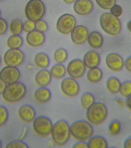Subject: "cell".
Segmentation results:
<instances>
[{
    "instance_id": "cell-12",
    "label": "cell",
    "mask_w": 131,
    "mask_h": 148,
    "mask_svg": "<svg viewBox=\"0 0 131 148\" xmlns=\"http://www.w3.org/2000/svg\"><path fill=\"white\" fill-rule=\"evenodd\" d=\"M61 87L63 93L70 97H76L80 91L79 83L72 78L64 79L62 81Z\"/></svg>"
},
{
    "instance_id": "cell-30",
    "label": "cell",
    "mask_w": 131,
    "mask_h": 148,
    "mask_svg": "<svg viewBox=\"0 0 131 148\" xmlns=\"http://www.w3.org/2000/svg\"><path fill=\"white\" fill-rule=\"evenodd\" d=\"M68 57L67 52L64 49H58L55 51L54 53V59L55 61L58 64L64 63L66 61Z\"/></svg>"
},
{
    "instance_id": "cell-33",
    "label": "cell",
    "mask_w": 131,
    "mask_h": 148,
    "mask_svg": "<svg viewBox=\"0 0 131 148\" xmlns=\"http://www.w3.org/2000/svg\"><path fill=\"white\" fill-rule=\"evenodd\" d=\"M9 113L5 106H0V127L4 125L8 121Z\"/></svg>"
},
{
    "instance_id": "cell-17",
    "label": "cell",
    "mask_w": 131,
    "mask_h": 148,
    "mask_svg": "<svg viewBox=\"0 0 131 148\" xmlns=\"http://www.w3.org/2000/svg\"><path fill=\"white\" fill-rule=\"evenodd\" d=\"M26 40L30 46L33 47H39L44 42L45 36L43 32L34 30L28 33Z\"/></svg>"
},
{
    "instance_id": "cell-20",
    "label": "cell",
    "mask_w": 131,
    "mask_h": 148,
    "mask_svg": "<svg viewBox=\"0 0 131 148\" xmlns=\"http://www.w3.org/2000/svg\"><path fill=\"white\" fill-rule=\"evenodd\" d=\"M87 40L91 47L94 49H99L103 45L104 39L101 33L94 31L88 34Z\"/></svg>"
},
{
    "instance_id": "cell-42",
    "label": "cell",
    "mask_w": 131,
    "mask_h": 148,
    "mask_svg": "<svg viewBox=\"0 0 131 148\" xmlns=\"http://www.w3.org/2000/svg\"><path fill=\"white\" fill-rule=\"evenodd\" d=\"M124 145V148H131V136L125 140Z\"/></svg>"
},
{
    "instance_id": "cell-23",
    "label": "cell",
    "mask_w": 131,
    "mask_h": 148,
    "mask_svg": "<svg viewBox=\"0 0 131 148\" xmlns=\"http://www.w3.org/2000/svg\"><path fill=\"white\" fill-rule=\"evenodd\" d=\"M34 62L38 67L41 69H46L50 64L49 57L44 53H39L36 54L34 57Z\"/></svg>"
},
{
    "instance_id": "cell-49",
    "label": "cell",
    "mask_w": 131,
    "mask_h": 148,
    "mask_svg": "<svg viewBox=\"0 0 131 148\" xmlns=\"http://www.w3.org/2000/svg\"><path fill=\"white\" fill-rule=\"evenodd\" d=\"M1 11H0V16H1Z\"/></svg>"
},
{
    "instance_id": "cell-40",
    "label": "cell",
    "mask_w": 131,
    "mask_h": 148,
    "mask_svg": "<svg viewBox=\"0 0 131 148\" xmlns=\"http://www.w3.org/2000/svg\"><path fill=\"white\" fill-rule=\"evenodd\" d=\"M125 68L129 72L131 73V56L126 59L125 63Z\"/></svg>"
},
{
    "instance_id": "cell-10",
    "label": "cell",
    "mask_w": 131,
    "mask_h": 148,
    "mask_svg": "<svg viewBox=\"0 0 131 148\" xmlns=\"http://www.w3.org/2000/svg\"><path fill=\"white\" fill-rule=\"evenodd\" d=\"M20 76V71L17 67L7 66L0 71V79L7 84L18 82Z\"/></svg>"
},
{
    "instance_id": "cell-35",
    "label": "cell",
    "mask_w": 131,
    "mask_h": 148,
    "mask_svg": "<svg viewBox=\"0 0 131 148\" xmlns=\"http://www.w3.org/2000/svg\"><path fill=\"white\" fill-rule=\"evenodd\" d=\"M5 147L28 148L29 147L26 143L21 140H15L8 143Z\"/></svg>"
},
{
    "instance_id": "cell-13",
    "label": "cell",
    "mask_w": 131,
    "mask_h": 148,
    "mask_svg": "<svg viewBox=\"0 0 131 148\" xmlns=\"http://www.w3.org/2000/svg\"><path fill=\"white\" fill-rule=\"evenodd\" d=\"M88 34V30L86 27L82 25H77L71 32V39L76 45H82L87 40Z\"/></svg>"
},
{
    "instance_id": "cell-36",
    "label": "cell",
    "mask_w": 131,
    "mask_h": 148,
    "mask_svg": "<svg viewBox=\"0 0 131 148\" xmlns=\"http://www.w3.org/2000/svg\"><path fill=\"white\" fill-rule=\"evenodd\" d=\"M23 30L26 32H29L35 29V23L33 21L28 20L23 23Z\"/></svg>"
},
{
    "instance_id": "cell-27",
    "label": "cell",
    "mask_w": 131,
    "mask_h": 148,
    "mask_svg": "<svg viewBox=\"0 0 131 148\" xmlns=\"http://www.w3.org/2000/svg\"><path fill=\"white\" fill-rule=\"evenodd\" d=\"M22 38L19 35H12L8 38L7 44L10 49H19L22 46Z\"/></svg>"
},
{
    "instance_id": "cell-47",
    "label": "cell",
    "mask_w": 131,
    "mask_h": 148,
    "mask_svg": "<svg viewBox=\"0 0 131 148\" xmlns=\"http://www.w3.org/2000/svg\"><path fill=\"white\" fill-rule=\"evenodd\" d=\"M2 142H1V140H0V148H2Z\"/></svg>"
},
{
    "instance_id": "cell-2",
    "label": "cell",
    "mask_w": 131,
    "mask_h": 148,
    "mask_svg": "<svg viewBox=\"0 0 131 148\" xmlns=\"http://www.w3.org/2000/svg\"><path fill=\"white\" fill-rule=\"evenodd\" d=\"M26 92L27 90L25 84L18 82L7 84L2 94V97L7 102L17 103L24 98Z\"/></svg>"
},
{
    "instance_id": "cell-50",
    "label": "cell",
    "mask_w": 131,
    "mask_h": 148,
    "mask_svg": "<svg viewBox=\"0 0 131 148\" xmlns=\"http://www.w3.org/2000/svg\"><path fill=\"white\" fill-rule=\"evenodd\" d=\"M3 1V0H0V1Z\"/></svg>"
},
{
    "instance_id": "cell-21",
    "label": "cell",
    "mask_w": 131,
    "mask_h": 148,
    "mask_svg": "<svg viewBox=\"0 0 131 148\" xmlns=\"http://www.w3.org/2000/svg\"><path fill=\"white\" fill-rule=\"evenodd\" d=\"M34 98L38 102L45 103L50 100L51 93L50 90L45 87H41L36 90Z\"/></svg>"
},
{
    "instance_id": "cell-19",
    "label": "cell",
    "mask_w": 131,
    "mask_h": 148,
    "mask_svg": "<svg viewBox=\"0 0 131 148\" xmlns=\"http://www.w3.org/2000/svg\"><path fill=\"white\" fill-rule=\"evenodd\" d=\"M51 76L50 72L46 69H43L38 72L35 77L36 84L41 87H46L51 83Z\"/></svg>"
},
{
    "instance_id": "cell-1",
    "label": "cell",
    "mask_w": 131,
    "mask_h": 148,
    "mask_svg": "<svg viewBox=\"0 0 131 148\" xmlns=\"http://www.w3.org/2000/svg\"><path fill=\"white\" fill-rule=\"evenodd\" d=\"M51 134L54 143L59 146H63L70 140L71 136L70 126L65 120H58L53 125Z\"/></svg>"
},
{
    "instance_id": "cell-4",
    "label": "cell",
    "mask_w": 131,
    "mask_h": 148,
    "mask_svg": "<svg viewBox=\"0 0 131 148\" xmlns=\"http://www.w3.org/2000/svg\"><path fill=\"white\" fill-rule=\"evenodd\" d=\"M100 23L103 31L110 35L117 36L121 32L122 25L120 20L111 13L102 14L100 17Z\"/></svg>"
},
{
    "instance_id": "cell-8",
    "label": "cell",
    "mask_w": 131,
    "mask_h": 148,
    "mask_svg": "<svg viewBox=\"0 0 131 148\" xmlns=\"http://www.w3.org/2000/svg\"><path fill=\"white\" fill-rule=\"evenodd\" d=\"M76 21L73 15L66 14L62 15L57 21L56 28L57 31L64 34H68L72 32L76 27Z\"/></svg>"
},
{
    "instance_id": "cell-34",
    "label": "cell",
    "mask_w": 131,
    "mask_h": 148,
    "mask_svg": "<svg viewBox=\"0 0 131 148\" xmlns=\"http://www.w3.org/2000/svg\"><path fill=\"white\" fill-rule=\"evenodd\" d=\"M98 5L102 9L106 10L111 9L115 4L116 0H95Z\"/></svg>"
},
{
    "instance_id": "cell-38",
    "label": "cell",
    "mask_w": 131,
    "mask_h": 148,
    "mask_svg": "<svg viewBox=\"0 0 131 148\" xmlns=\"http://www.w3.org/2000/svg\"><path fill=\"white\" fill-rule=\"evenodd\" d=\"M110 12L116 17H120L123 13L122 8L119 5L115 4L110 9Z\"/></svg>"
},
{
    "instance_id": "cell-44",
    "label": "cell",
    "mask_w": 131,
    "mask_h": 148,
    "mask_svg": "<svg viewBox=\"0 0 131 148\" xmlns=\"http://www.w3.org/2000/svg\"><path fill=\"white\" fill-rule=\"evenodd\" d=\"M126 105L128 108L131 110V96L127 98L126 101Z\"/></svg>"
},
{
    "instance_id": "cell-46",
    "label": "cell",
    "mask_w": 131,
    "mask_h": 148,
    "mask_svg": "<svg viewBox=\"0 0 131 148\" xmlns=\"http://www.w3.org/2000/svg\"><path fill=\"white\" fill-rule=\"evenodd\" d=\"M76 0H63L64 2L67 3H71L74 2Z\"/></svg>"
},
{
    "instance_id": "cell-7",
    "label": "cell",
    "mask_w": 131,
    "mask_h": 148,
    "mask_svg": "<svg viewBox=\"0 0 131 148\" xmlns=\"http://www.w3.org/2000/svg\"><path fill=\"white\" fill-rule=\"evenodd\" d=\"M33 129L36 133L42 137L49 136L53 127L51 120L45 116L38 117L33 120Z\"/></svg>"
},
{
    "instance_id": "cell-45",
    "label": "cell",
    "mask_w": 131,
    "mask_h": 148,
    "mask_svg": "<svg viewBox=\"0 0 131 148\" xmlns=\"http://www.w3.org/2000/svg\"><path fill=\"white\" fill-rule=\"evenodd\" d=\"M127 28L130 32H131V21H129L127 24Z\"/></svg>"
},
{
    "instance_id": "cell-3",
    "label": "cell",
    "mask_w": 131,
    "mask_h": 148,
    "mask_svg": "<svg viewBox=\"0 0 131 148\" xmlns=\"http://www.w3.org/2000/svg\"><path fill=\"white\" fill-rule=\"evenodd\" d=\"M70 132L76 140L80 142L89 140L94 134V129L87 121L79 120L75 121L70 127Z\"/></svg>"
},
{
    "instance_id": "cell-14",
    "label": "cell",
    "mask_w": 131,
    "mask_h": 148,
    "mask_svg": "<svg viewBox=\"0 0 131 148\" xmlns=\"http://www.w3.org/2000/svg\"><path fill=\"white\" fill-rule=\"evenodd\" d=\"M107 65L113 71L118 72L124 68V61L123 58L119 54L111 53L108 54L106 58Z\"/></svg>"
},
{
    "instance_id": "cell-16",
    "label": "cell",
    "mask_w": 131,
    "mask_h": 148,
    "mask_svg": "<svg viewBox=\"0 0 131 148\" xmlns=\"http://www.w3.org/2000/svg\"><path fill=\"white\" fill-rule=\"evenodd\" d=\"M18 114L21 120L26 123H30L33 121L36 115L34 108L28 105L21 106L18 110Z\"/></svg>"
},
{
    "instance_id": "cell-18",
    "label": "cell",
    "mask_w": 131,
    "mask_h": 148,
    "mask_svg": "<svg viewBox=\"0 0 131 148\" xmlns=\"http://www.w3.org/2000/svg\"><path fill=\"white\" fill-rule=\"evenodd\" d=\"M101 62V59L100 55L95 51H89L84 56V64L86 67L89 69L97 68L99 66Z\"/></svg>"
},
{
    "instance_id": "cell-32",
    "label": "cell",
    "mask_w": 131,
    "mask_h": 148,
    "mask_svg": "<svg viewBox=\"0 0 131 148\" xmlns=\"http://www.w3.org/2000/svg\"><path fill=\"white\" fill-rule=\"evenodd\" d=\"M109 132L111 135H118L120 132L121 130V125L120 122L117 120H113L109 125Z\"/></svg>"
},
{
    "instance_id": "cell-43",
    "label": "cell",
    "mask_w": 131,
    "mask_h": 148,
    "mask_svg": "<svg viewBox=\"0 0 131 148\" xmlns=\"http://www.w3.org/2000/svg\"><path fill=\"white\" fill-rule=\"evenodd\" d=\"M6 85L7 84L0 79V95L3 93Z\"/></svg>"
},
{
    "instance_id": "cell-28",
    "label": "cell",
    "mask_w": 131,
    "mask_h": 148,
    "mask_svg": "<svg viewBox=\"0 0 131 148\" xmlns=\"http://www.w3.org/2000/svg\"><path fill=\"white\" fill-rule=\"evenodd\" d=\"M80 102L83 108L87 110L95 103V97L92 94L86 92L82 96Z\"/></svg>"
},
{
    "instance_id": "cell-5",
    "label": "cell",
    "mask_w": 131,
    "mask_h": 148,
    "mask_svg": "<svg viewBox=\"0 0 131 148\" xmlns=\"http://www.w3.org/2000/svg\"><path fill=\"white\" fill-rule=\"evenodd\" d=\"M108 110L105 105L101 102L95 103L87 109L86 117L90 123L99 125L106 120Z\"/></svg>"
},
{
    "instance_id": "cell-31",
    "label": "cell",
    "mask_w": 131,
    "mask_h": 148,
    "mask_svg": "<svg viewBox=\"0 0 131 148\" xmlns=\"http://www.w3.org/2000/svg\"><path fill=\"white\" fill-rule=\"evenodd\" d=\"M123 97L128 98L131 96V82L126 81L122 83L119 91Z\"/></svg>"
},
{
    "instance_id": "cell-6",
    "label": "cell",
    "mask_w": 131,
    "mask_h": 148,
    "mask_svg": "<svg viewBox=\"0 0 131 148\" xmlns=\"http://www.w3.org/2000/svg\"><path fill=\"white\" fill-rule=\"evenodd\" d=\"M45 7L41 0H30L25 6V16L28 20L37 22L40 20L45 13Z\"/></svg>"
},
{
    "instance_id": "cell-22",
    "label": "cell",
    "mask_w": 131,
    "mask_h": 148,
    "mask_svg": "<svg viewBox=\"0 0 131 148\" xmlns=\"http://www.w3.org/2000/svg\"><path fill=\"white\" fill-rule=\"evenodd\" d=\"M88 148H107V142L102 136H96L91 138L87 143Z\"/></svg>"
},
{
    "instance_id": "cell-15",
    "label": "cell",
    "mask_w": 131,
    "mask_h": 148,
    "mask_svg": "<svg viewBox=\"0 0 131 148\" xmlns=\"http://www.w3.org/2000/svg\"><path fill=\"white\" fill-rule=\"evenodd\" d=\"M75 12L80 16L90 14L94 9V4L90 0H77L74 4Z\"/></svg>"
},
{
    "instance_id": "cell-11",
    "label": "cell",
    "mask_w": 131,
    "mask_h": 148,
    "mask_svg": "<svg viewBox=\"0 0 131 148\" xmlns=\"http://www.w3.org/2000/svg\"><path fill=\"white\" fill-rule=\"evenodd\" d=\"M86 66L79 59L72 60L68 64L67 71L69 76L74 79L82 77L86 72Z\"/></svg>"
},
{
    "instance_id": "cell-48",
    "label": "cell",
    "mask_w": 131,
    "mask_h": 148,
    "mask_svg": "<svg viewBox=\"0 0 131 148\" xmlns=\"http://www.w3.org/2000/svg\"><path fill=\"white\" fill-rule=\"evenodd\" d=\"M1 57H0V65H1Z\"/></svg>"
},
{
    "instance_id": "cell-29",
    "label": "cell",
    "mask_w": 131,
    "mask_h": 148,
    "mask_svg": "<svg viewBox=\"0 0 131 148\" xmlns=\"http://www.w3.org/2000/svg\"><path fill=\"white\" fill-rule=\"evenodd\" d=\"M23 24L20 19H15L11 21L9 25V29L13 35H19L23 30Z\"/></svg>"
},
{
    "instance_id": "cell-26",
    "label": "cell",
    "mask_w": 131,
    "mask_h": 148,
    "mask_svg": "<svg viewBox=\"0 0 131 148\" xmlns=\"http://www.w3.org/2000/svg\"><path fill=\"white\" fill-rule=\"evenodd\" d=\"M122 83L117 77H110L107 82V87L108 90L112 94H117L119 92Z\"/></svg>"
},
{
    "instance_id": "cell-37",
    "label": "cell",
    "mask_w": 131,
    "mask_h": 148,
    "mask_svg": "<svg viewBox=\"0 0 131 148\" xmlns=\"http://www.w3.org/2000/svg\"><path fill=\"white\" fill-rule=\"evenodd\" d=\"M35 28L41 32H46L48 29V25L45 21L39 20L35 23Z\"/></svg>"
},
{
    "instance_id": "cell-24",
    "label": "cell",
    "mask_w": 131,
    "mask_h": 148,
    "mask_svg": "<svg viewBox=\"0 0 131 148\" xmlns=\"http://www.w3.org/2000/svg\"><path fill=\"white\" fill-rule=\"evenodd\" d=\"M102 70L97 68L90 69L87 75V79L92 83H97L100 82L103 77Z\"/></svg>"
},
{
    "instance_id": "cell-25",
    "label": "cell",
    "mask_w": 131,
    "mask_h": 148,
    "mask_svg": "<svg viewBox=\"0 0 131 148\" xmlns=\"http://www.w3.org/2000/svg\"><path fill=\"white\" fill-rule=\"evenodd\" d=\"M66 72L65 67L61 64L53 66L50 71L51 77L56 79H60L63 78L65 76Z\"/></svg>"
},
{
    "instance_id": "cell-9",
    "label": "cell",
    "mask_w": 131,
    "mask_h": 148,
    "mask_svg": "<svg viewBox=\"0 0 131 148\" xmlns=\"http://www.w3.org/2000/svg\"><path fill=\"white\" fill-rule=\"evenodd\" d=\"M25 56L19 49H10L5 53L3 61L7 66L18 67L24 62Z\"/></svg>"
},
{
    "instance_id": "cell-41",
    "label": "cell",
    "mask_w": 131,
    "mask_h": 148,
    "mask_svg": "<svg viewBox=\"0 0 131 148\" xmlns=\"http://www.w3.org/2000/svg\"><path fill=\"white\" fill-rule=\"evenodd\" d=\"M73 148H88L87 143L84 142H78L75 143L74 145Z\"/></svg>"
},
{
    "instance_id": "cell-39",
    "label": "cell",
    "mask_w": 131,
    "mask_h": 148,
    "mask_svg": "<svg viewBox=\"0 0 131 148\" xmlns=\"http://www.w3.org/2000/svg\"><path fill=\"white\" fill-rule=\"evenodd\" d=\"M8 29V24L6 21L0 17V36L4 34Z\"/></svg>"
}]
</instances>
